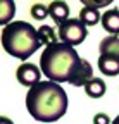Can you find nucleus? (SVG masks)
Here are the masks:
<instances>
[{"label":"nucleus","mask_w":119,"mask_h":124,"mask_svg":"<svg viewBox=\"0 0 119 124\" xmlns=\"http://www.w3.org/2000/svg\"><path fill=\"white\" fill-rule=\"evenodd\" d=\"M105 5H111V0H103V2H90V0H83V7L98 9V7H105Z\"/></svg>","instance_id":"nucleus-17"},{"label":"nucleus","mask_w":119,"mask_h":124,"mask_svg":"<svg viewBox=\"0 0 119 124\" xmlns=\"http://www.w3.org/2000/svg\"><path fill=\"white\" fill-rule=\"evenodd\" d=\"M16 78L17 81L23 85V86H28V88H33L35 85L40 83V78H41V69L31 62H23V64L17 67L16 71Z\"/></svg>","instance_id":"nucleus-5"},{"label":"nucleus","mask_w":119,"mask_h":124,"mask_svg":"<svg viewBox=\"0 0 119 124\" xmlns=\"http://www.w3.org/2000/svg\"><path fill=\"white\" fill-rule=\"evenodd\" d=\"M38 38L41 41V45H52V43H57V35L52 26H47V24H41L38 28Z\"/></svg>","instance_id":"nucleus-14"},{"label":"nucleus","mask_w":119,"mask_h":124,"mask_svg":"<svg viewBox=\"0 0 119 124\" xmlns=\"http://www.w3.org/2000/svg\"><path fill=\"white\" fill-rule=\"evenodd\" d=\"M92 78H93V67H92V64L86 59H81L79 66H78L76 72L72 74L69 85H72V86H85Z\"/></svg>","instance_id":"nucleus-6"},{"label":"nucleus","mask_w":119,"mask_h":124,"mask_svg":"<svg viewBox=\"0 0 119 124\" xmlns=\"http://www.w3.org/2000/svg\"><path fill=\"white\" fill-rule=\"evenodd\" d=\"M85 26H95L98 21H102V16L98 14V9L93 7H83L79 10V17H78Z\"/></svg>","instance_id":"nucleus-13"},{"label":"nucleus","mask_w":119,"mask_h":124,"mask_svg":"<svg viewBox=\"0 0 119 124\" xmlns=\"http://www.w3.org/2000/svg\"><path fill=\"white\" fill-rule=\"evenodd\" d=\"M48 12H50L52 21H55V24H59V26L69 19V5L66 2H61V0L48 4Z\"/></svg>","instance_id":"nucleus-9"},{"label":"nucleus","mask_w":119,"mask_h":124,"mask_svg":"<svg viewBox=\"0 0 119 124\" xmlns=\"http://www.w3.org/2000/svg\"><path fill=\"white\" fill-rule=\"evenodd\" d=\"M0 124H14L9 117H0Z\"/></svg>","instance_id":"nucleus-18"},{"label":"nucleus","mask_w":119,"mask_h":124,"mask_svg":"<svg viewBox=\"0 0 119 124\" xmlns=\"http://www.w3.org/2000/svg\"><path fill=\"white\" fill-rule=\"evenodd\" d=\"M98 52H100V55H116V57H119V36H114V35L105 36L98 45Z\"/></svg>","instance_id":"nucleus-11"},{"label":"nucleus","mask_w":119,"mask_h":124,"mask_svg":"<svg viewBox=\"0 0 119 124\" xmlns=\"http://www.w3.org/2000/svg\"><path fill=\"white\" fill-rule=\"evenodd\" d=\"M57 35H59V38H61L62 43L76 46V45L85 41L88 31H86V26L79 19H67L66 23H62L59 26Z\"/></svg>","instance_id":"nucleus-4"},{"label":"nucleus","mask_w":119,"mask_h":124,"mask_svg":"<svg viewBox=\"0 0 119 124\" xmlns=\"http://www.w3.org/2000/svg\"><path fill=\"white\" fill-rule=\"evenodd\" d=\"M2 46L9 55L26 60L41 46L38 29L26 21H12L2 29Z\"/></svg>","instance_id":"nucleus-3"},{"label":"nucleus","mask_w":119,"mask_h":124,"mask_svg":"<svg viewBox=\"0 0 119 124\" xmlns=\"http://www.w3.org/2000/svg\"><path fill=\"white\" fill-rule=\"evenodd\" d=\"M83 90L90 98H102L105 95L107 86H105V81H103L102 78H92V79L83 86Z\"/></svg>","instance_id":"nucleus-10"},{"label":"nucleus","mask_w":119,"mask_h":124,"mask_svg":"<svg viewBox=\"0 0 119 124\" xmlns=\"http://www.w3.org/2000/svg\"><path fill=\"white\" fill-rule=\"evenodd\" d=\"M98 71L103 76H117L119 74V57L116 55H100L97 60Z\"/></svg>","instance_id":"nucleus-7"},{"label":"nucleus","mask_w":119,"mask_h":124,"mask_svg":"<svg viewBox=\"0 0 119 124\" xmlns=\"http://www.w3.org/2000/svg\"><path fill=\"white\" fill-rule=\"evenodd\" d=\"M47 16H50L48 5H45V4H33V5H31V17H33V19L43 21Z\"/></svg>","instance_id":"nucleus-15"},{"label":"nucleus","mask_w":119,"mask_h":124,"mask_svg":"<svg viewBox=\"0 0 119 124\" xmlns=\"http://www.w3.org/2000/svg\"><path fill=\"white\" fill-rule=\"evenodd\" d=\"M26 108L40 122H55L67 112V95L61 85L40 81L26 93Z\"/></svg>","instance_id":"nucleus-1"},{"label":"nucleus","mask_w":119,"mask_h":124,"mask_svg":"<svg viewBox=\"0 0 119 124\" xmlns=\"http://www.w3.org/2000/svg\"><path fill=\"white\" fill-rule=\"evenodd\" d=\"M112 124H119V116H117V117H116V119L112 121Z\"/></svg>","instance_id":"nucleus-19"},{"label":"nucleus","mask_w":119,"mask_h":124,"mask_svg":"<svg viewBox=\"0 0 119 124\" xmlns=\"http://www.w3.org/2000/svg\"><path fill=\"white\" fill-rule=\"evenodd\" d=\"M14 14H16V4L12 0H2L0 2V24H10Z\"/></svg>","instance_id":"nucleus-12"},{"label":"nucleus","mask_w":119,"mask_h":124,"mask_svg":"<svg viewBox=\"0 0 119 124\" xmlns=\"http://www.w3.org/2000/svg\"><path fill=\"white\" fill-rule=\"evenodd\" d=\"M79 62L81 59L74 46L57 41L43 48L41 57H40V69L43 76L48 78V81L61 85V83L71 81Z\"/></svg>","instance_id":"nucleus-2"},{"label":"nucleus","mask_w":119,"mask_h":124,"mask_svg":"<svg viewBox=\"0 0 119 124\" xmlns=\"http://www.w3.org/2000/svg\"><path fill=\"white\" fill-rule=\"evenodd\" d=\"M102 26L107 33L119 36V9H109L102 14Z\"/></svg>","instance_id":"nucleus-8"},{"label":"nucleus","mask_w":119,"mask_h":124,"mask_svg":"<svg viewBox=\"0 0 119 124\" xmlns=\"http://www.w3.org/2000/svg\"><path fill=\"white\" fill-rule=\"evenodd\" d=\"M93 124H112L109 116L107 114H103V112H98L93 116Z\"/></svg>","instance_id":"nucleus-16"}]
</instances>
